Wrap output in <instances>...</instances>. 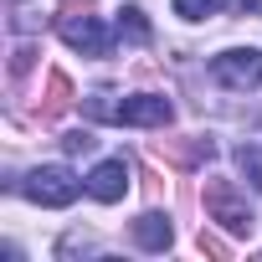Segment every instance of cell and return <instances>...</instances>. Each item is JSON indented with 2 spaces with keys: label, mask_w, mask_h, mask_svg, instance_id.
<instances>
[{
  "label": "cell",
  "mask_w": 262,
  "mask_h": 262,
  "mask_svg": "<svg viewBox=\"0 0 262 262\" xmlns=\"http://www.w3.org/2000/svg\"><path fill=\"white\" fill-rule=\"evenodd\" d=\"M93 113L98 118H113V123H134V128H165L175 118L170 98H160V93H134V98H123V103H103L98 98Z\"/></svg>",
  "instance_id": "cell-1"
},
{
  "label": "cell",
  "mask_w": 262,
  "mask_h": 262,
  "mask_svg": "<svg viewBox=\"0 0 262 262\" xmlns=\"http://www.w3.org/2000/svg\"><path fill=\"white\" fill-rule=\"evenodd\" d=\"M57 31H62V41H67L72 52H82V57H108V31H103V21L88 16V11H77V0L62 6Z\"/></svg>",
  "instance_id": "cell-2"
},
{
  "label": "cell",
  "mask_w": 262,
  "mask_h": 262,
  "mask_svg": "<svg viewBox=\"0 0 262 262\" xmlns=\"http://www.w3.org/2000/svg\"><path fill=\"white\" fill-rule=\"evenodd\" d=\"M206 216H211L216 226H226L231 236H247V231H252V206H247V195H242L231 180H211V185H206Z\"/></svg>",
  "instance_id": "cell-3"
},
{
  "label": "cell",
  "mask_w": 262,
  "mask_h": 262,
  "mask_svg": "<svg viewBox=\"0 0 262 262\" xmlns=\"http://www.w3.org/2000/svg\"><path fill=\"white\" fill-rule=\"evenodd\" d=\"M77 190H82V180H77L67 165H41V170L26 175V195H31L36 206H72Z\"/></svg>",
  "instance_id": "cell-4"
},
{
  "label": "cell",
  "mask_w": 262,
  "mask_h": 262,
  "mask_svg": "<svg viewBox=\"0 0 262 262\" xmlns=\"http://www.w3.org/2000/svg\"><path fill=\"white\" fill-rule=\"evenodd\" d=\"M211 77H216L221 88H231V93H247V88L262 82V52H252V47H231V52L211 57Z\"/></svg>",
  "instance_id": "cell-5"
},
{
  "label": "cell",
  "mask_w": 262,
  "mask_h": 262,
  "mask_svg": "<svg viewBox=\"0 0 262 262\" xmlns=\"http://www.w3.org/2000/svg\"><path fill=\"white\" fill-rule=\"evenodd\" d=\"M123 190H128V165H123V160H103V165L88 175V195L103 201V206L123 201Z\"/></svg>",
  "instance_id": "cell-6"
},
{
  "label": "cell",
  "mask_w": 262,
  "mask_h": 262,
  "mask_svg": "<svg viewBox=\"0 0 262 262\" xmlns=\"http://www.w3.org/2000/svg\"><path fill=\"white\" fill-rule=\"evenodd\" d=\"M134 242H139L144 252H165V247L175 242V231H170V221H165L160 211H144V216L134 221Z\"/></svg>",
  "instance_id": "cell-7"
},
{
  "label": "cell",
  "mask_w": 262,
  "mask_h": 262,
  "mask_svg": "<svg viewBox=\"0 0 262 262\" xmlns=\"http://www.w3.org/2000/svg\"><path fill=\"white\" fill-rule=\"evenodd\" d=\"M118 36H123V41H134V47H144V41H149V21H144V11H139V6L118 11Z\"/></svg>",
  "instance_id": "cell-8"
},
{
  "label": "cell",
  "mask_w": 262,
  "mask_h": 262,
  "mask_svg": "<svg viewBox=\"0 0 262 262\" xmlns=\"http://www.w3.org/2000/svg\"><path fill=\"white\" fill-rule=\"evenodd\" d=\"M221 6H231V0H175V16H185V21H206V16H216Z\"/></svg>",
  "instance_id": "cell-9"
},
{
  "label": "cell",
  "mask_w": 262,
  "mask_h": 262,
  "mask_svg": "<svg viewBox=\"0 0 262 262\" xmlns=\"http://www.w3.org/2000/svg\"><path fill=\"white\" fill-rule=\"evenodd\" d=\"M236 165H242V175L262 190V149H257V144H242V149H236Z\"/></svg>",
  "instance_id": "cell-10"
},
{
  "label": "cell",
  "mask_w": 262,
  "mask_h": 262,
  "mask_svg": "<svg viewBox=\"0 0 262 262\" xmlns=\"http://www.w3.org/2000/svg\"><path fill=\"white\" fill-rule=\"evenodd\" d=\"M67 149H93V134H67Z\"/></svg>",
  "instance_id": "cell-11"
}]
</instances>
